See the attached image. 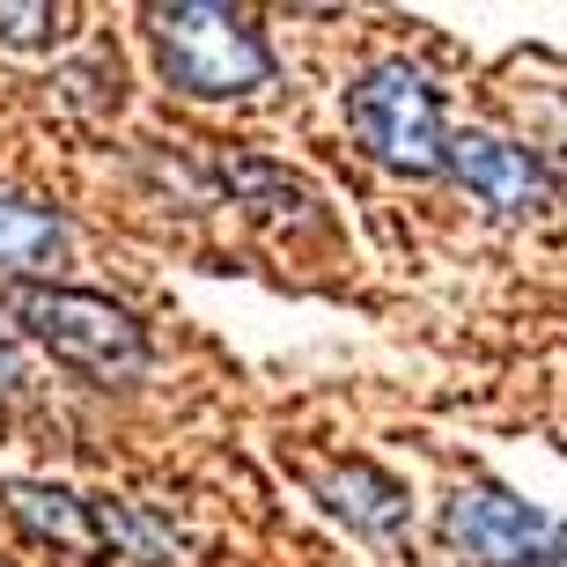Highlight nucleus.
I'll use <instances>...</instances> for the list:
<instances>
[{
  "instance_id": "1",
  "label": "nucleus",
  "mask_w": 567,
  "mask_h": 567,
  "mask_svg": "<svg viewBox=\"0 0 567 567\" xmlns=\"http://www.w3.org/2000/svg\"><path fill=\"white\" fill-rule=\"evenodd\" d=\"M0 508L38 546L74 553L89 567H169L177 560V530L163 516H147L141 502L74 494V486H44V480H0Z\"/></svg>"
},
{
  "instance_id": "2",
  "label": "nucleus",
  "mask_w": 567,
  "mask_h": 567,
  "mask_svg": "<svg viewBox=\"0 0 567 567\" xmlns=\"http://www.w3.org/2000/svg\"><path fill=\"white\" fill-rule=\"evenodd\" d=\"M147 38H155L163 82L199 96V104L251 96V89L274 82V44L258 38L251 16H236V8H207V0L147 8Z\"/></svg>"
},
{
  "instance_id": "3",
  "label": "nucleus",
  "mask_w": 567,
  "mask_h": 567,
  "mask_svg": "<svg viewBox=\"0 0 567 567\" xmlns=\"http://www.w3.org/2000/svg\"><path fill=\"white\" fill-rule=\"evenodd\" d=\"M8 317L52 361H66V369H82L96 383H133L147 369V332L111 295L60 288V280H22V288H8Z\"/></svg>"
},
{
  "instance_id": "4",
  "label": "nucleus",
  "mask_w": 567,
  "mask_h": 567,
  "mask_svg": "<svg viewBox=\"0 0 567 567\" xmlns=\"http://www.w3.org/2000/svg\"><path fill=\"white\" fill-rule=\"evenodd\" d=\"M347 126H354V141L383 169H399V177L450 169V141L457 133L442 126V104H435V89H427V74L405 66V60H377L347 89Z\"/></svg>"
},
{
  "instance_id": "5",
  "label": "nucleus",
  "mask_w": 567,
  "mask_h": 567,
  "mask_svg": "<svg viewBox=\"0 0 567 567\" xmlns=\"http://www.w3.org/2000/svg\"><path fill=\"white\" fill-rule=\"evenodd\" d=\"M442 546L464 567H567V524L502 480H464L442 502Z\"/></svg>"
},
{
  "instance_id": "6",
  "label": "nucleus",
  "mask_w": 567,
  "mask_h": 567,
  "mask_svg": "<svg viewBox=\"0 0 567 567\" xmlns=\"http://www.w3.org/2000/svg\"><path fill=\"white\" fill-rule=\"evenodd\" d=\"M450 177H457L480 207H494L502 221H546L560 185L553 163L524 141H494V133H457L450 141Z\"/></svg>"
},
{
  "instance_id": "7",
  "label": "nucleus",
  "mask_w": 567,
  "mask_h": 567,
  "mask_svg": "<svg viewBox=\"0 0 567 567\" xmlns=\"http://www.w3.org/2000/svg\"><path fill=\"white\" fill-rule=\"evenodd\" d=\"M317 502L332 508L347 530H361V538H377V546H391L405 530V486L391 480V472H377V464H332V472H317Z\"/></svg>"
},
{
  "instance_id": "8",
  "label": "nucleus",
  "mask_w": 567,
  "mask_h": 567,
  "mask_svg": "<svg viewBox=\"0 0 567 567\" xmlns=\"http://www.w3.org/2000/svg\"><path fill=\"white\" fill-rule=\"evenodd\" d=\"M60 258H66V221L0 185V274H60Z\"/></svg>"
},
{
  "instance_id": "9",
  "label": "nucleus",
  "mask_w": 567,
  "mask_h": 567,
  "mask_svg": "<svg viewBox=\"0 0 567 567\" xmlns=\"http://www.w3.org/2000/svg\"><path fill=\"white\" fill-rule=\"evenodd\" d=\"M538 147H553L567 163V96H546V104H538Z\"/></svg>"
},
{
  "instance_id": "10",
  "label": "nucleus",
  "mask_w": 567,
  "mask_h": 567,
  "mask_svg": "<svg viewBox=\"0 0 567 567\" xmlns=\"http://www.w3.org/2000/svg\"><path fill=\"white\" fill-rule=\"evenodd\" d=\"M16 383V361H8V339H0V391Z\"/></svg>"
}]
</instances>
